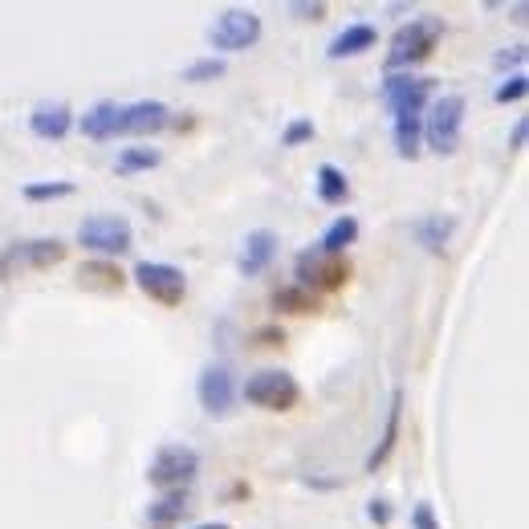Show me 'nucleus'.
Wrapping results in <instances>:
<instances>
[{
	"mask_svg": "<svg viewBox=\"0 0 529 529\" xmlns=\"http://www.w3.org/2000/svg\"><path fill=\"white\" fill-rule=\"evenodd\" d=\"M444 41V17H411L407 25L395 29L391 37V49H387V70L399 74V70H411V66H420L428 62V57L436 53V45Z\"/></svg>",
	"mask_w": 529,
	"mask_h": 529,
	"instance_id": "obj_1",
	"label": "nucleus"
},
{
	"mask_svg": "<svg viewBox=\"0 0 529 529\" xmlns=\"http://www.w3.org/2000/svg\"><path fill=\"white\" fill-rule=\"evenodd\" d=\"M196 477H200V452L188 444H163L147 464V481L159 493H188Z\"/></svg>",
	"mask_w": 529,
	"mask_h": 529,
	"instance_id": "obj_2",
	"label": "nucleus"
},
{
	"mask_svg": "<svg viewBox=\"0 0 529 529\" xmlns=\"http://www.w3.org/2000/svg\"><path fill=\"white\" fill-rule=\"evenodd\" d=\"M70 253L66 241L57 237H37V241H17L9 245L5 253H0V281H17L25 273H41V269H53L62 265Z\"/></svg>",
	"mask_w": 529,
	"mask_h": 529,
	"instance_id": "obj_3",
	"label": "nucleus"
},
{
	"mask_svg": "<svg viewBox=\"0 0 529 529\" xmlns=\"http://www.w3.org/2000/svg\"><path fill=\"white\" fill-rule=\"evenodd\" d=\"M464 94H444L424 110V143L436 155H452L460 147V131H464Z\"/></svg>",
	"mask_w": 529,
	"mask_h": 529,
	"instance_id": "obj_4",
	"label": "nucleus"
},
{
	"mask_svg": "<svg viewBox=\"0 0 529 529\" xmlns=\"http://www.w3.org/2000/svg\"><path fill=\"white\" fill-rule=\"evenodd\" d=\"M78 245L86 253H98L102 261H110V257H123L135 245V228H131L127 216H106L102 212V216H90V220L78 224Z\"/></svg>",
	"mask_w": 529,
	"mask_h": 529,
	"instance_id": "obj_5",
	"label": "nucleus"
},
{
	"mask_svg": "<svg viewBox=\"0 0 529 529\" xmlns=\"http://www.w3.org/2000/svg\"><path fill=\"white\" fill-rule=\"evenodd\" d=\"M293 285H302L310 293H334L350 281V261L346 257H330V253H318V249H306L293 261Z\"/></svg>",
	"mask_w": 529,
	"mask_h": 529,
	"instance_id": "obj_6",
	"label": "nucleus"
},
{
	"mask_svg": "<svg viewBox=\"0 0 529 529\" xmlns=\"http://www.w3.org/2000/svg\"><path fill=\"white\" fill-rule=\"evenodd\" d=\"M245 399L253 403V407H261V411H293L302 403V387H298V379H293L289 371H257V375H249V383H245Z\"/></svg>",
	"mask_w": 529,
	"mask_h": 529,
	"instance_id": "obj_7",
	"label": "nucleus"
},
{
	"mask_svg": "<svg viewBox=\"0 0 529 529\" xmlns=\"http://www.w3.org/2000/svg\"><path fill=\"white\" fill-rule=\"evenodd\" d=\"M135 285L147 293L151 302H159V306H180L184 302V293H188V277H184V269L180 265H167V261H139L135 265Z\"/></svg>",
	"mask_w": 529,
	"mask_h": 529,
	"instance_id": "obj_8",
	"label": "nucleus"
},
{
	"mask_svg": "<svg viewBox=\"0 0 529 529\" xmlns=\"http://www.w3.org/2000/svg\"><path fill=\"white\" fill-rule=\"evenodd\" d=\"M208 41L220 53H245V49H253L261 41V17L253 9H228L208 29Z\"/></svg>",
	"mask_w": 529,
	"mask_h": 529,
	"instance_id": "obj_9",
	"label": "nucleus"
},
{
	"mask_svg": "<svg viewBox=\"0 0 529 529\" xmlns=\"http://www.w3.org/2000/svg\"><path fill=\"white\" fill-rule=\"evenodd\" d=\"M432 78L420 74H387L383 82V102L391 110V119H403V114H424L428 98H432Z\"/></svg>",
	"mask_w": 529,
	"mask_h": 529,
	"instance_id": "obj_10",
	"label": "nucleus"
},
{
	"mask_svg": "<svg viewBox=\"0 0 529 529\" xmlns=\"http://www.w3.org/2000/svg\"><path fill=\"white\" fill-rule=\"evenodd\" d=\"M196 399L208 416H228L232 411V399H237V379L224 363H208L196 379Z\"/></svg>",
	"mask_w": 529,
	"mask_h": 529,
	"instance_id": "obj_11",
	"label": "nucleus"
},
{
	"mask_svg": "<svg viewBox=\"0 0 529 529\" xmlns=\"http://www.w3.org/2000/svg\"><path fill=\"white\" fill-rule=\"evenodd\" d=\"M171 123V110L167 102L159 98H139V102H127L123 114H119V135H155Z\"/></svg>",
	"mask_w": 529,
	"mask_h": 529,
	"instance_id": "obj_12",
	"label": "nucleus"
},
{
	"mask_svg": "<svg viewBox=\"0 0 529 529\" xmlns=\"http://www.w3.org/2000/svg\"><path fill=\"white\" fill-rule=\"evenodd\" d=\"M277 257V232L273 228H253L249 237L241 241V253H237V269L245 277H261Z\"/></svg>",
	"mask_w": 529,
	"mask_h": 529,
	"instance_id": "obj_13",
	"label": "nucleus"
},
{
	"mask_svg": "<svg viewBox=\"0 0 529 529\" xmlns=\"http://www.w3.org/2000/svg\"><path fill=\"white\" fill-rule=\"evenodd\" d=\"M70 127H74V110L66 102H37L33 114H29V131L37 139H49V143L53 139H66Z\"/></svg>",
	"mask_w": 529,
	"mask_h": 529,
	"instance_id": "obj_14",
	"label": "nucleus"
},
{
	"mask_svg": "<svg viewBox=\"0 0 529 529\" xmlns=\"http://www.w3.org/2000/svg\"><path fill=\"white\" fill-rule=\"evenodd\" d=\"M399 424H403V391L395 387L391 391V403H387V424H383V436L375 440L371 456H367V473H379V468L391 460L395 444H399Z\"/></svg>",
	"mask_w": 529,
	"mask_h": 529,
	"instance_id": "obj_15",
	"label": "nucleus"
},
{
	"mask_svg": "<svg viewBox=\"0 0 529 529\" xmlns=\"http://www.w3.org/2000/svg\"><path fill=\"white\" fill-rule=\"evenodd\" d=\"M379 45V29L375 25H367V21H359V25H346L334 41H330V62H342V57H359V53H367V49H375Z\"/></svg>",
	"mask_w": 529,
	"mask_h": 529,
	"instance_id": "obj_16",
	"label": "nucleus"
},
{
	"mask_svg": "<svg viewBox=\"0 0 529 529\" xmlns=\"http://www.w3.org/2000/svg\"><path fill=\"white\" fill-rule=\"evenodd\" d=\"M119 114H123V106L119 102H110V98H102V102H94L86 114H82V135L86 139H119Z\"/></svg>",
	"mask_w": 529,
	"mask_h": 529,
	"instance_id": "obj_17",
	"label": "nucleus"
},
{
	"mask_svg": "<svg viewBox=\"0 0 529 529\" xmlns=\"http://www.w3.org/2000/svg\"><path fill=\"white\" fill-rule=\"evenodd\" d=\"M78 281L86 285V289H98V293H119L123 285H127V273L114 265V261H86L82 269H78Z\"/></svg>",
	"mask_w": 529,
	"mask_h": 529,
	"instance_id": "obj_18",
	"label": "nucleus"
},
{
	"mask_svg": "<svg viewBox=\"0 0 529 529\" xmlns=\"http://www.w3.org/2000/svg\"><path fill=\"white\" fill-rule=\"evenodd\" d=\"M395 155L399 159H420L424 151V114H403V119H395Z\"/></svg>",
	"mask_w": 529,
	"mask_h": 529,
	"instance_id": "obj_19",
	"label": "nucleus"
},
{
	"mask_svg": "<svg viewBox=\"0 0 529 529\" xmlns=\"http://www.w3.org/2000/svg\"><path fill=\"white\" fill-rule=\"evenodd\" d=\"M452 228H456V220H452V216L432 212V216H420L411 232H416V241H420L428 253H440V249L448 245V237H452Z\"/></svg>",
	"mask_w": 529,
	"mask_h": 529,
	"instance_id": "obj_20",
	"label": "nucleus"
},
{
	"mask_svg": "<svg viewBox=\"0 0 529 529\" xmlns=\"http://www.w3.org/2000/svg\"><path fill=\"white\" fill-rule=\"evenodd\" d=\"M359 241V220L355 216H338L318 241V253H330V257H346V249Z\"/></svg>",
	"mask_w": 529,
	"mask_h": 529,
	"instance_id": "obj_21",
	"label": "nucleus"
},
{
	"mask_svg": "<svg viewBox=\"0 0 529 529\" xmlns=\"http://www.w3.org/2000/svg\"><path fill=\"white\" fill-rule=\"evenodd\" d=\"M314 184H318V200H322V204H330V208L346 204V196H350V180H346V171H342V167H334V163H322V167H318Z\"/></svg>",
	"mask_w": 529,
	"mask_h": 529,
	"instance_id": "obj_22",
	"label": "nucleus"
},
{
	"mask_svg": "<svg viewBox=\"0 0 529 529\" xmlns=\"http://www.w3.org/2000/svg\"><path fill=\"white\" fill-rule=\"evenodd\" d=\"M184 513H188V493H163V501H155L147 509V521H151V529H175V521Z\"/></svg>",
	"mask_w": 529,
	"mask_h": 529,
	"instance_id": "obj_23",
	"label": "nucleus"
},
{
	"mask_svg": "<svg viewBox=\"0 0 529 529\" xmlns=\"http://www.w3.org/2000/svg\"><path fill=\"white\" fill-rule=\"evenodd\" d=\"M273 310H281V314H314L318 310V293H310L302 285H281L273 293Z\"/></svg>",
	"mask_w": 529,
	"mask_h": 529,
	"instance_id": "obj_24",
	"label": "nucleus"
},
{
	"mask_svg": "<svg viewBox=\"0 0 529 529\" xmlns=\"http://www.w3.org/2000/svg\"><path fill=\"white\" fill-rule=\"evenodd\" d=\"M159 163H163V155L155 147H123L119 159H114V171H119V175H139V171H151Z\"/></svg>",
	"mask_w": 529,
	"mask_h": 529,
	"instance_id": "obj_25",
	"label": "nucleus"
},
{
	"mask_svg": "<svg viewBox=\"0 0 529 529\" xmlns=\"http://www.w3.org/2000/svg\"><path fill=\"white\" fill-rule=\"evenodd\" d=\"M29 204H41V200H66V196H74V184L70 180H45V184H25V192H21Z\"/></svg>",
	"mask_w": 529,
	"mask_h": 529,
	"instance_id": "obj_26",
	"label": "nucleus"
},
{
	"mask_svg": "<svg viewBox=\"0 0 529 529\" xmlns=\"http://www.w3.org/2000/svg\"><path fill=\"white\" fill-rule=\"evenodd\" d=\"M224 57H200V62H192L188 70H184V82H192V86H204V82H216V78H224Z\"/></svg>",
	"mask_w": 529,
	"mask_h": 529,
	"instance_id": "obj_27",
	"label": "nucleus"
},
{
	"mask_svg": "<svg viewBox=\"0 0 529 529\" xmlns=\"http://www.w3.org/2000/svg\"><path fill=\"white\" fill-rule=\"evenodd\" d=\"M525 94H529V78L513 70V74H509V78H505V82L497 86V94H493V98H497L501 106H509V102H521Z\"/></svg>",
	"mask_w": 529,
	"mask_h": 529,
	"instance_id": "obj_28",
	"label": "nucleus"
},
{
	"mask_svg": "<svg viewBox=\"0 0 529 529\" xmlns=\"http://www.w3.org/2000/svg\"><path fill=\"white\" fill-rule=\"evenodd\" d=\"M314 139V123L310 119H293L285 131H281V147H302Z\"/></svg>",
	"mask_w": 529,
	"mask_h": 529,
	"instance_id": "obj_29",
	"label": "nucleus"
},
{
	"mask_svg": "<svg viewBox=\"0 0 529 529\" xmlns=\"http://www.w3.org/2000/svg\"><path fill=\"white\" fill-rule=\"evenodd\" d=\"M411 529H440L432 501H416V505H411Z\"/></svg>",
	"mask_w": 529,
	"mask_h": 529,
	"instance_id": "obj_30",
	"label": "nucleus"
},
{
	"mask_svg": "<svg viewBox=\"0 0 529 529\" xmlns=\"http://www.w3.org/2000/svg\"><path fill=\"white\" fill-rule=\"evenodd\" d=\"M521 62H525V45H509L505 53H497V70L517 66V74H521Z\"/></svg>",
	"mask_w": 529,
	"mask_h": 529,
	"instance_id": "obj_31",
	"label": "nucleus"
},
{
	"mask_svg": "<svg viewBox=\"0 0 529 529\" xmlns=\"http://www.w3.org/2000/svg\"><path fill=\"white\" fill-rule=\"evenodd\" d=\"M289 13H298L302 21H322L326 17V5H322V0H318V5H302V0H298V5H289Z\"/></svg>",
	"mask_w": 529,
	"mask_h": 529,
	"instance_id": "obj_32",
	"label": "nucleus"
},
{
	"mask_svg": "<svg viewBox=\"0 0 529 529\" xmlns=\"http://www.w3.org/2000/svg\"><path fill=\"white\" fill-rule=\"evenodd\" d=\"M261 346H285V330H277V326H265V330H257L253 334Z\"/></svg>",
	"mask_w": 529,
	"mask_h": 529,
	"instance_id": "obj_33",
	"label": "nucleus"
},
{
	"mask_svg": "<svg viewBox=\"0 0 529 529\" xmlns=\"http://www.w3.org/2000/svg\"><path fill=\"white\" fill-rule=\"evenodd\" d=\"M367 517H371L375 525H387V521H391V505H387V501H371V505H367Z\"/></svg>",
	"mask_w": 529,
	"mask_h": 529,
	"instance_id": "obj_34",
	"label": "nucleus"
},
{
	"mask_svg": "<svg viewBox=\"0 0 529 529\" xmlns=\"http://www.w3.org/2000/svg\"><path fill=\"white\" fill-rule=\"evenodd\" d=\"M525 135H529V123L517 119V123H513V135H509V151H521V147H525Z\"/></svg>",
	"mask_w": 529,
	"mask_h": 529,
	"instance_id": "obj_35",
	"label": "nucleus"
},
{
	"mask_svg": "<svg viewBox=\"0 0 529 529\" xmlns=\"http://www.w3.org/2000/svg\"><path fill=\"white\" fill-rule=\"evenodd\" d=\"M192 529H232V525H224V521H204V525H192Z\"/></svg>",
	"mask_w": 529,
	"mask_h": 529,
	"instance_id": "obj_36",
	"label": "nucleus"
}]
</instances>
